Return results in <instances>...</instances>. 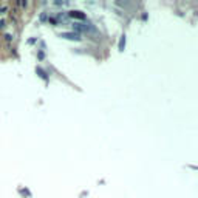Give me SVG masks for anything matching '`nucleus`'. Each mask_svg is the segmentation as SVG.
Segmentation results:
<instances>
[{
    "label": "nucleus",
    "mask_w": 198,
    "mask_h": 198,
    "mask_svg": "<svg viewBox=\"0 0 198 198\" xmlns=\"http://www.w3.org/2000/svg\"><path fill=\"white\" fill-rule=\"evenodd\" d=\"M37 73H39V76H40L42 79H47V73H45L42 68H37Z\"/></svg>",
    "instance_id": "39448f33"
},
{
    "label": "nucleus",
    "mask_w": 198,
    "mask_h": 198,
    "mask_svg": "<svg viewBox=\"0 0 198 198\" xmlns=\"http://www.w3.org/2000/svg\"><path fill=\"white\" fill-rule=\"evenodd\" d=\"M68 16L71 19H79V20H84V19H85V14H84L82 11H70Z\"/></svg>",
    "instance_id": "7ed1b4c3"
},
{
    "label": "nucleus",
    "mask_w": 198,
    "mask_h": 198,
    "mask_svg": "<svg viewBox=\"0 0 198 198\" xmlns=\"http://www.w3.org/2000/svg\"><path fill=\"white\" fill-rule=\"evenodd\" d=\"M73 29H74V33H78V34L81 33V31H85V33L94 31V28L90 23H74L73 25Z\"/></svg>",
    "instance_id": "f257e3e1"
},
{
    "label": "nucleus",
    "mask_w": 198,
    "mask_h": 198,
    "mask_svg": "<svg viewBox=\"0 0 198 198\" xmlns=\"http://www.w3.org/2000/svg\"><path fill=\"white\" fill-rule=\"evenodd\" d=\"M60 37H64V39H68V40H76V42H79L81 40V34H78V33H60Z\"/></svg>",
    "instance_id": "f03ea898"
},
{
    "label": "nucleus",
    "mask_w": 198,
    "mask_h": 198,
    "mask_svg": "<svg viewBox=\"0 0 198 198\" xmlns=\"http://www.w3.org/2000/svg\"><path fill=\"white\" fill-rule=\"evenodd\" d=\"M124 47H125V36H122V37H121V40H119V50H121V51L124 50Z\"/></svg>",
    "instance_id": "20e7f679"
}]
</instances>
